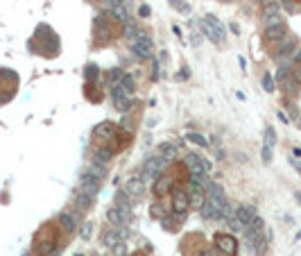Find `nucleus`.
<instances>
[{
    "label": "nucleus",
    "instance_id": "obj_1",
    "mask_svg": "<svg viewBox=\"0 0 301 256\" xmlns=\"http://www.w3.org/2000/svg\"><path fill=\"white\" fill-rule=\"evenodd\" d=\"M61 234H64V231H61L57 224H43L41 231L36 234V238H34L32 254L34 256H54Z\"/></svg>",
    "mask_w": 301,
    "mask_h": 256
},
{
    "label": "nucleus",
    "instance_id": "obj_2",
    "mask_svg": "<svg viewBox=\"0 0 301 256\" xmlns=\"http://www.w3.org/2000/svg\"><path fill=\"white\" fill-rule=\"evenodd\" d=\"M116 20H111L109 14H98L95 18H93V39H95V48L100 46H109L113 39H116Z\"/></svg>",
    "mask_w": 301,
    "mask_h": 256
},
{
    "label": "nucleus",
    "instance_id": "obj_3",
    "mask_svg": "<svg viewBox=\"0 0 301 256\" xmlns=\"http://www.w3.org/2000/svg\"><path fill=\"white\" fill-rule=\"evenodd\" d=\"M129 53L141 61L152 59V55H154V41H152V37L145 30H138V34L129 41Z\"/></svg>",
    "mask_w": 301,
    "mask_h": 256
},
{
    "label": "nucleus",
    "instance_id": "obj_4",
    "mask_svg": "<svg viewBox=\"0 0 301 256\" xmlns=\"http://www.w3.org/2000/svg\"><path fill=\"white\" fill-rule=\"evenodd\" d=\"M213 245L215 250L224 256H238V238L229 231H215L213 236Z\"/></svg>",
    "mask_w": 301,
    "mask_h": 256
},
{
    "label": "nucleus",
    "instance_id": "obj_5",
    "mask_svg": "<svg viewBox=\"0 0 301 256\" xmlns=\"http://www.w3.org/2000/svg\"><path fill=\"white\" fill-rule=\"evenodd\" d=\"M170 211L177 216H188L190 202H188V191L183 186H175L170 191Z\"/></svg>",
    "mask_w": 301,
    "mask_h": 256
},
{
    "label": "nucleus",
    "instance_id": "obj_6",
    "mask_svg": "<svg viewBox=\"0 0 301 256\" xmlns=\"http://www.w3.org/2000/svg\"><path fill=\"white\" fill-rule=\"evenodd\" d=\"M116 136H118V125L111 123V120H102V123L95 125V129H93V141L100 145H109Z\"/></svg>",
    "mask_w": 301,
    "mask_h": 256
},
{
    "label": "nucleus",
    "instance_id": "obj_7",
    "mask_svg": "<svg viewBox=\"0 0 301 256\" xmlns=\"http://www.w3.org/2000/svg\"><path fill=\"white\" fill-rule=\"evenodd\" d=\"M227 200H217V197H206L204 206L199 209V216H202L204 222H220V213H222V206Z\"/></svg>",
    "mask_w": 301,
    "mask_h": 256
},
{
    "label": "nucleus",
    "instance_id": "obj_8",
    "mask_svg": "<svg viewBox=\"0 0 301 256\" xmlns=\"http://www.w3.org/2000/svg\"><path fill=\"white\" fill-rule=\"evenodd\" d=\"M111 102H113V109L120 113H129L131 107H134V98L127 95L124 91H120V86H111Z\"/></svg>",
    "mask_w": 301,
    "mask_h": 256
},
{
    "label": "nucleus",
    "instance_id": "obj_9",
    "mask_svg": "<svg viewBox=\"0 0 301 256\" xmlns=\"http://www.w3.org/2000/svg\"><path fill=\"white\" fill-rule=\"evenodd\" d=\"M143 170H145V172H150L152 177H157V179H159L161 175H163V172L170 170V164H165L163 159L157 157V154H150V157L143 161Z\"/></svg>",
    "mask_w": 301,
    "mask_h": 256
},
{
    "label": "nucleus",
    "instance_id": "obj_10",
    "mask_svg": "<svg viewBox=\"0 0 301 256\" xmlns=\"http://www.w3.org/2000/svg\"><path fill=\"white\" fill-rule=\"evenodd\" d=\"M79 216H75V213H71V211H61L59 216H57V227H59L61 231H64L66 236H71V234H75L79 227Z\"/></svg>",
    "mask_w": 301,
    "mask_h": 256
},
{
    "label": "nucleus",
    "instance_id": "obj_11",
    "mask_svg": "<svg viewBox=\"0 0 301 256\" xmlns=\"http://www.w3.org/2000/svg\"><path fill=\"white\" fill-rule=\"evenodd\" d=\"M113 206H116V209H120L124 216L134 222V206H136V202H134V200L124 193V188H123V191H116V195H113Z\"/></svg>",
    "mask_w": 301,
    "mask_h": 256
},
{
    "label": "nucleus",
    "instance_id": "obj_12",
    "mask_svg": "<svg viewBox=\"0 0 301 256\" xmlns=\"http://www.w3.org/2000/svg\"><path fill=\"white\" fill-rule=\"evenodd\" d=\"M124 193L131 197V200H141V197L147 193V186L143 184V179L138 175H131L127 182H124Z\"/></svg>",
    "mask_w": 301,
    "mask_h": 256
},
{
    "label": "nucleus",
    "instance_id": "obj_13",
    "mask_svg": "<svg viewBox=\"0 0 301 256\" xmlns=\"http://www.w3.org/2000/svg\"><path fill=\"white\" fill-rule=\"evenodd\" d=\"M175 184H177V182H175L168 172H163V175L154 182V186H152V188H154V200H161V197L170 195V191L175 188Z\"/></svg>",
    "mask_w": 301,
    "mask_h": 256
},
{
    "label": "nucleus",
    "instance_id": "obj_14",
    "mask_svg": "<svg viewBox=\"0 0 301 256\" xmlns=\"http://www.w3.org/2000/svg\"><path fill=\"white\" fill-rule=\"evenodd\" d=\"M202 161H204V157H199L197 152H186V154H183V165H186V170H188L190 175H195V177H204Z\"/></svg>",
    "mask_w": 301,
    "mask_h": 256
},
{
    "label": "nucleus",
    "instance_id": "obj_15",
    "mask_svg": "<svg viewBox=\"0 0 301 256\" xmlns=\"http://www.w3.org/2000/svg\"><path fill=\"white\" fill-rule=\"evenodd\" d=\"M285 37H290L288 23H281V25H274V27H265V32H263V39L269 41V43H281Z\"/></svg>",
    "mask_w": 301,
    "mask_h": 256
},
{
    "label": "nucleus",
    "instance_id": "obj_16",
    "mask_svg": "<svg viewBox=\"0 0 301 256\" xmlns=\"http://www.w3.org/2000/svg\"><path fill=\"white\" fill-rule=\"evenodd\" d=\"M72 206L79 211V213H89V211L95 206V197L86 195V193H82L77 188V191L72 193Z\"/></svg>",
    "mask_w": 301,
    "mask_h": 256
},
{
    "label": "nucleus",
    "instance_id": "obj_17",
    "mask_svg": "<svg viewBox=\"0 0 301 256\" xmlns=\"http://www.w3.org/2000/svg\"><path fill=\"white\" fill-rule=\"evenodd\" d=\"M79 191L91 197H98L100 191H102V182L89 177V175H79Z\"/></svg>",
    "mask_w": 301,
    "mask_h": 256
},
{
    "label": "nucleus",
    "instance_id": "obj_18",
    "mask_svg": "<svg viewBox=\"0 0 301 256\" xmlns=\"http://www.w3.org/2000/svg\"><path fill=\"white\" fill-rule=\"evenodd\" d=\"M106 224L118 229V227H129L131 220L124 216L120 209H116V206H109V209H106Z\"/></svg>",
    "mask_w": 301,
    "mask_h": 256
},
{
    "label": "nucleus",
    "instance_id": "obj_19",
    "mask_svg": "<svg viewBox=\"0 0 301 256\" xmlns=\"http://www.w3.org/2000/svg\"><path fill=\"white\" fill-rule=\"evenodd\" d=\"M297 46H299V43H297L295 37H285V39L281 41V46L274 50V57L279 61H281V59H288V57H292V55H295Z\"/></svg>",
    "mask_w": 301,
    "mask_h": 256
},
{
    "label": "nucleus",
    "instance_id": "obj_20",
    "mask_svg": "<svg viewBox=\"0 0 301 256\" xmlns=\"http://www.w3.org/2000/svg\"><path fill=\"white\" fill-rule=\"evenodd\" d=\"M202 20H204V25L211 27V30L217 34V39L222 41V43L227 41V27L222 25V20L217 18L215 14H204V18H202Z\"/></svg>",
    "mask_w": 301,
    "mask_h": 256
},
{
    "label": "nucleus",
    "instance_id": "obj_21",
    "mask_svg": "<svg viewBox=\"0 0 301 256\" xmlns=\"http://www.w3.org/2000/svg\"><path fill=\"white\" fill-rule=\"evenodd\" d=\"M116 157V152L109 147V145H100L95 150L91 152V164H98V165H106L111 159Z\"/></svg>",
    "mask_w": 301,
    "mask_h": 256
},
{
    "label": "nucleus",
    "instance_id": "obj_22",
    "mask_svg": "<svg viewBox=\"0 0 301 256\" xmlns=\"http://www.w3.org/2000/svg\"><path fill=\"white\" fill-rule=\"evenodd\" d=\"M256 216H258V211H256L254 204H240V206H236V213H233V218H238V220L245 224V229H247L249 222H251Z\"/></svg>",
    "mask_w": 301,
    "mask_h": 256
},
{
    "label": "nucleus",
    "instance_id": "obj_23",
    "mask_svg": "<svg viewBox=\"0 0 301 256\" xmlns=\"http://www.w3.org/2000/svg\"><path fill=\"white\" fill-rule=\"evenodd\" d=\"M157 157H161L165 161V164H175L179 157V152H177V145L175 143H161L157 145V152H154Z\"/></svg>",
    "mask_w": 301,
    "mask_h": 256
},
{
    "label": "nucleus",
    "instance_id": "obj_24",
    "mask_svg": "<svg viewBox=\"0 0 301 256\" xmlns=\"http://www.w3.org/2000/svg\"><path fill=\"white\" fill-rule=\"evenodd\" d=\"M100 82H102V68L98 64L89 61L84 66V84H100Z\"/></svg>",
    "mask_w": 301,
    "mask_h": 256
},
{
    "label": "nucleus",
    "instance_id": "obj_25",
    "mask_svg": "<svg viewBox=\"0 0 301 256\" xmlns=\"http://www.w3.org/2000/svg\"><path fill=\"white\" fill-rule=\"evenodd\" d=\"M188 202H190V209L199 213V209L206 202V191L204 188H188Z\"/></svg>",
    "mask_w": 301,
    "mask_h": 256
},
{
    "label": "nucleus",
    "instance_id": "obj_26",
    "mask_svg": "<svg viewBox=\"0 0 301 256\" xmlns=\"http://www.w3.org/2000/svg\"><path fill=\"white\" fill-rule=\"evenodd\" d=\"M82 175H89V177L93 179H98V182H105L106 179V165H98V164H89L82 168Z\"/></svg>",
    "mask_w": 301,
    "mask_h": 256
},
{
    "label": "nucleus",
    "instance_id": "obj_27",
    "mask_svg": "<svg viewBox=\"0 0 301 256\" xmlns=\"http://www.w3.org/2000/svg\"><path fill=\"white\" fill-rule=\"evenodd\" d=\"M100 240H102V245H105V247H109V250H111V247H113L116 243H120L118 229H116V227H109V224H106L105 231H102V236H100Z\"/></svg>",
    "mask_w": 301,
    "mask_h": 256
},
{
    "label": "nucleus",
    "instance_id": "obj_28",
    "mask_svg": "<svg viewBox=\"0 0 301 256\" xmlns=\"http://www.w3.org/2000/svg\"><path fill=\"white\" fill-rule=\"evenodd\" d=\"M116 86H120V91H124L127 95H131V98H134V93H136V79H134V75H129V73H124L123 79H120Z\"/></svg>",
    "mask_w": 301,
    "mask_h": 256
},
{
    "label": "nucleus",
    "instance_id": "obj_29",
    "mask_svg": "<svg viewBox=\"0 0 301 256\" xmlns=\"http://www.w3.org/2000/svg\"><path fill=\"white\" fill-rule=\"evenodd\" d=\"M186 143H190V145H195V147H202V150H209V138L206 136H202L199 131H188L186 134Z\"/></svg>",
    "mask_w": 301,
    "mask_h": 256
},
{
    "label": "nucleus",
    "instance_id": "obj_30",
    "mask_svg": "<svg viewBox=\"0 0 301 256\" xmlns=\"http://www.w3.org/2000/svg\"><path fill=\"white\" fill-rule=\"evenodd\" d=\"M204 191H206V197H217V200H227L224 186H222V184H217V182H206Z\"/></svg>",
    "mask_w": 301,
    "mask_h": 256
},
{
    "label": "nucleus",
    "instance_id": "obj_31",
    "mask_svg": "<svg viewBox=\"0 0 301 256\" xmlns=\"http://www.w3.org/2000/svg\"><path fill=\"white\" fill-rule=\"evenodd\" d=\"M279 84H281V89H283L285 93H288L290 98H297V95H299V91H301V86L297 84V82H295L292 77H290V75H285V77H283L281 82H279Z\"/></svg>",
    "mask_w": 301,
    "mask_h": 256
},
{
    "label": "nucleus",
    "instance_id": "obj_32",
    "mask_svg": "<svg viewBox=\"0 0 301 256\" xmlns=\"http://www.w3.org/2000/svg\"><path fill=\"white\" fill-rule=\"evenodd\" d=\"M281 14V2L276 0H267L261 9V18H269V16H279Z\"/></svg>",
    "mask_w": 301,
    "mask_h": 256
},
{
    "label": "nucleus",
    "instance_id": "obj_33",
    "mask_svg": "<svg viewBox=\"0 0 301 256\" xmlns=\"http://www.w3.org/2000/svg\"><path fill=\"white\" fill-rule=\"evenodd\" d=\"M123 75H124V71L120 68V66H116V68H109V71H105V82L109 86H116L123 79Z\"/></svg>",
    "mask_w": 301,
    "mask_h": 256
},
{
    "label": "nucleus",
    "instance_id": "obj_34",
    "mask_svg": "<svg viewBox=\"0 0 301 256\" xmlns=\"http://www.w3.org/2000/svg\"><path fill=\"white\" fill-rule=\"evenodd\" d=\"M261 86L265 89V93H274L276 91V79H274V75L272 73H263V77H261Z\"/></svg>",
    "mask_w": 301,
    "mask_h": 256
},
{
    "label": "nucleus",
    "instance_id": "obj_35",
    "mask_svg": "<svg viewBox=\"0 0 301 256\" xmlns=\"http://www.w3.org/2000/svg\"><path fill=\"white\" fill-rule=\"evenodd\" d=\"M279 143V136H276V129L272 125L265 127V138H263V145H267V147H272L274 150V145Z\"/></svg>",
    "mask_w": 301,
    "mask_h": 256
},
{
    "label": "nucleus",
    "instance_id": "obj_36",
    "mask_svg": "<svg viewBox=\"0 0 301 256\" xmlns=\"http://www.w3.org/2000/svg\"><path fill=\"white\" fill-rule=\"evenodd\" d=\"M150 216H152V220H159V222H161V220H163V218H165L163 204L154 200V202H152V206H150Z\"/></svg>",
    "mask_w": 301,
    "mask_h": 256
},
{
    "label": "nucleus",
    "instance_id": "obj_37",
    "mask_svg": "<svg viewBox=\"0 0 301 256\" xmlns=\"http://www.w3.org/2000/svg\"><path fill=\"white\" fill-rule=\"evenodd\" d=\"M168 2H170V7L172 9H177L179 14H190L193 12V7H190L186 0H168Z\"/></svg>",
    "mask_w": 301,
    "mask_h": 256
},
{
    "label": "nucleus",
    "instance_id": "obj_38",
    "mask_svg": "<svg viewBox=\"0 0 301 256\" xmlns=\"http://www.w3.org/2000/svg\"><path fill=\"white\" fill-rule=\"evenodd\" d=\"M233 213H236V209H233V204L227 200L222 206V213H220V222H227V220H231L233 218Z\"/></svg>",
    "mask_w": 301,
    "mask_h": 256
},
{
    "label": "nucleus",
    "instance_id": "obj_39",
    "mask_svg": "<svg viewBox=\"0 0 301 256\" xmlns=\"http://www.w3.org/2000/svg\"><path fill=\"white\" fill-rule=\"evenodd\" d=\"M227 224H229V234H245V224L238 220V218H231V220H227Z\"/></svg>",
    "mask_w": 301,
    "mask_h": 256
},
{
    "label": "nucleus",
    "instance_id": "obj_40",
    "mask_svg": "<svg viewBox=\"0 0 301 256\" xmlns=\"http://www.w3.org/2000/svg\"><path fill=\"white\" fill-rule=\"evenodd\" d=\"M188 39H190V46H193V48H199V46H202V41H204V37L197 32L195 27H190V37H188Z\"/></svg>",
    "mask_w": 301,
    "mask_h": 256
},
{
    "label": "nucleus",
    "instance_id": "obj_41",
    "mask_svg": "<svg viewBox=\"0 0 301 256\" xmlns=\"http://www.w3.org/2000/svg\"><path fill=\"white\" fill-rule=\"evenodd\" d=\"M190 79V68L188 66H181L177 73H175V82H188Z\"/></svg>",
    "mask_w": 301,
    "mask_h": 256
},
{
    "label": "nucleus",
    "instance_id": "obj_42",
    "mask_svg": "<svg viewBox=\"0 0 301 256\" xmlns=\"http://www.w3.org/2000/svg\"><path fill=\"white\" fill-rule=\"evenodd\" d=\"M261 159H263V164H265V165H269V164H272V159H274V150H272V147H267V145H263Z\"/></svg>",
    "mask_w": 301,
    "mask_h": 256
},
{
    "label": "nucleus",
    "instance_id": "obj_43",
    "mask_svg": "<svg viewBox=\"0 0 301 256\" xmlns=\"http://www.w3.org/2000/svg\"><path fill=\"white\" fill-rule=\"evenodd\" d=\"M91 231H93V222L86 220V222L79 227V236H82V240H89V238H91Z\"/></svg>",
    "mask_w": 301,
    "mask_h": 256
},
{
    "label": "nucleus",
    "instance_id": "obj_44",
    "mask_svg": "<svg viewBox=\"0 0 301 256\" xmlns=\"http://www.w3.org/2000/svg\"><path fill=\"white\" fill-rule=\"evenodd\" d=\"M281 23H285L281 14H279V16H269V18H263V25H265V27H274V25H281Z\"/></svg>",
    "mask_w": 301,
    "mask_h": 256
},
{
    "label": "nucleus",
    "instance_id": "obj_45",
    "mask_svg": "<svg viewBox=\"0 0 301 256\" xmlns=\"http://www.w3.org/2000/svg\"><path fill=\"white\" fill-rule=\"evenodd\" d=\"M111 254L113 256H127V245H124L123 240H120V243H116L111 247Z\"/></svg>",
    "mask_w": 301,
    "mask_h": 256
},
{
    "label": "nucleus",
    "instance_id": "obj_46",
    "mask_svg": "<svg viewBox=\"0 0 301 256\" xmlns=\"http://www.w3.org/2000/svg\"><path fill=\"white\" fill-rule=\"evenodd\" d=\"M290 77L301 86V64H292V68H290Z\"/></svg>",
    "mask_w": 301,
    "mask_h": 256
},
{
    "label": "nucleus",
    "instance_id": "obj_47",
    "mask_svg": "<svg viewBox=\"0 0 301 256\" xmlns=\"http://www.w3.org/2000/svg\"><path fill=\"white\" fill-rule=\"evenodd\" d=\"M202 168H204V177H209L211 172H213V164H211L209 159H204L202 161Z\"/></svg>",
    "mask_w": 301,
    "mask_h": 256
},
{
    "label": "nucleus",
    "instance_id": "obj_48",
    "mask_svg": "<svg viewBox=\"0 0 301 256\" xmlns=\"http://www.w3.org/2000/svg\"><path fill=\"white\" fill-rule=\"evenodd\" d=\"M150 7H147V5H141V7H138V16H141V18H147V16H150Z\"/></svg>",
    "mask_w": 301,
    "mask_h": 256
},
{
    "label": "nucleus",
    "instance_id": "obj_49",
    "mask_svg": "<svg viewBox=\"0 0 301 256\" xmlns=\"http://www.w3.org/2000/svg\"><path fill=\"white\" fill-rule=\"evenodd\" d=\"M292 61H295V64H301V43H299V46H297L295 55H292Z\"/></svg>",
    "mask_w": 301,
    "mask_h": 256
},
{
    "label": "nucleus",
    "instance_id": "obj_50",
    "mask_svg": "<svg viewBox=\"0 0 301 256\" xmlns=\"http://www.w3.org/2000/svg\"><path fill=\"white\" fill-rule=\"evenodd\" d=\"M276 118H279V120H281V123H283V125H285V123H290V118H288V113H285V111H283V109H281V111H279V113H276Z\"/></svg>",
    "mask_w": 301,
    "mask_h": 256
},
{
    "label": "nucleus",
    "instance_id": "obj_51",
    "mask_svg": "<svg viewBox=\"0 0 301 256\" xmlns=\"http://www.w3.org/2000/svg\"><path fill=\"white\" fill-rule=\"evenodd\" d=\"M238 64H240V71L242 73L247 71V61H245V57H238Z\"/></svg>",
    "mask_w": 301,
    "mask_h": 256
},
{
    "label": "nucleus",
    "instance_id": "obj_52",
    "mask_svg": "<svg viewBox=\"0 0 301 256\" xmlns=\"http://www.w3.org/2000/svg\"><path fill=\"white\" fill-rule=\"evenodd\" d=\"M172 32L177 34L179 39H183V32H181V27H179V25H172Z\"/></svg>",
    "mask_w": 301,
    "mask_h": 256
},
{
    "label": "nucleus",
    "instance_id": "obj_53",
    "mask_svg": "<svg viewBox=\"0 0 301 256\" xmlns=\"http://www.w3.org/2000/svg\"><path fill=\"white\" fill-rule=\"evenodd\" d=\"M292 165H295V170L301 175V161H299V159H292Z\"/></svg>",
    "mask_w": 301,
    "mask_h": 256
},
{
    "label": "nucleus",
    "instance_id": "obj_54",
    "mask_svg": "<svg viewBox=\"0 0 301 256\" xmlns=\"http://www.w3.org/2000/svg\"><path fill=\"white\" fill-rule=\"evenodd\" d=\"M229 27H231V32H233V34H240V27H238V25H236V23H231V25H229Z\"/></svg>",
    "mask_w": 301,
    "mask_h": 256
},
{
    "label": "nucleus",
    "instance_id": "obj_55",
    "mask_svg": "<svg viewBox=\"0 0 301 256\" xmlns=\"http://www.w3.org/2000/svg\"><path fill=\"white\" fill-rule=\"evenodd\" d=\"M295 200H297V204L301 206V191H297V193H295Z\"/></svg>",
    "mask_w": 301,
    "mask_h": 256
},
{
    "label": "nucleus",
    "instance_id": "obj_56",
    "mask_svg": "<svg viewBox=\"0 0 301 256\" xmlns=\"http://www.w3.org/2000/svg\"><path fill=\"white\" fill-rule=\"evenodd\" d=\"M295 157H301V147H295Z\"/></svg>",
    "mask_w": 301,
    "mask_h": 256
},
{
    "label": "nucleus",
    "instance_id": "obj_57",
    "mask_svg": "<svg viewBox=\"0 0 301 256\" xmlns=\"http://www.w3.org/2000/svg\"><path fill=\"white\" fill-rule=\"evenodd\" d=\"M129 256H147V254H143V252H134V254H129Z\"/></svg>",
    "mask_w": 301,
    "mask_h": 256
},
{
    "label": "nucleus",
    "instance_id": "obj_58",
    "mask_svg": "<svg viewBox=\"0 0 301 256\" xmlns=\"http://www.w3.org/2000/svg\"><path fill=\"white\" fill-rule=\"evenodd\" d=\"M295 240H301V229L297 231V236H295Z\"/></svg>",
    "mask_w": 301,
    "mask_h": 256
},
{
    "label": "nucleus",
    "instance_id": "obj_59",
    "mask_svg": "<svg viewBox=\"0 0 301 256\" xmlns=\"http://www.w3.org/2000/svg\"><path fill=\"white\" fill-rule=\"evenodd\" d=\"M256 2H258V5H265V2H267V0H256Z\"/></svg>",
    "mask_w": 301,
    "mask_h": 256
},
{
    "label": "nucleus",
    "instance_id": "obj_60",
    "mask_svg": "<svg viewBox=\"0 0 301 256\" xmlns=\"http://www.w3.org/2000/svg\"><path fill=\"white\" fill-rule=\"evenodd\" d=\"M297 125H299V129H301V116H299V118H297Z\"/></svg>",
    "mask_w": 301,
    "mask_h": 256
},
{
    "label": "nucleus",
    "instance_id": "obj_61",
    "mask_svg": "<svg viewBox=\"0 0 301 256\" xmlns=\"http://www.w3.org/2000/svg\"><path fill=\"white\" fill-rule=\"evenodd\" d=\"M89 2H105V0H89Z\"/></svg>",
    "mask_w": 301,
    "mask_h": 256
},
{
    "label": "nucleus",
    "instance_id": "obj_62",
    "mask_svg": "<svg viewBox=\"0 0 301 256\" xmlns=\"http://www.w3.org/2000/svg\"><path fill=\"white\" fill-rule=\"evenodd\" d=\"M23 256H34V254H32V252H25V254H23Z\"/></svg>",
    "mask_w": 301,
    "mask_h": 256
},
{
    "label": "nucleus",
    "instance_id": "obj_63",
    "mask_svg": "<svg viewBox=\"0 0 301 256\" xmlns=\"http://www.w3.org/2000/svg\"><path fill=\"white\" fill-rule=\"evenodd\" d=\"M222 2H231V0H222Z\"/></svg>",
    "mask_w": 301,
    "mask_h": 256
},
{
    "label": "nucleus",
    "instance_id": "obj_64",
    "mask_svg": "<svg viewBox=\"0 0 301 256\" xmlns=\"http://www.w3.org/2000/svg\"><path fill=\"white\" fill-rule=\"evenodd\" d=\"M75 256H84V254H75Z\"/></svg>",
    "mask_w": 301,
    "mask_h": 256
}]
</instances>
